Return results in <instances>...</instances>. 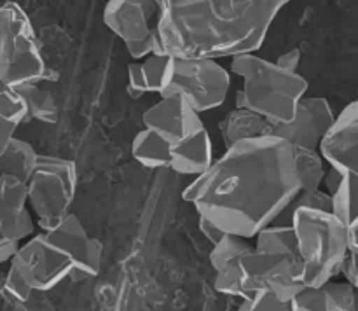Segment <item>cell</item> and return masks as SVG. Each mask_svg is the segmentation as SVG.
<instances>
[{
  "mask_svg": "<svg viewBox=\"0 0 358 311\" xmlns=\"http://www.w3.org/2000/svg\"><path fill=\"white\" fill-rule=\"evenodd\" d=\"M16 131H17V126H14V124H10V122L2 121V119H0V156L6 152V149L9 147L10 140L16 136Z\"/></svg>",
  "mask_w": 358,
  "mask_h": 311,
  "instance_id": "cell-36",
  "label": "cell"
},
{
  "mask_svg": "<svg viewBox=\"0 0 358 311\" xmlns=\"http://www.w3.org/2000/svg\"><path fill=\"white\" fill-rule=\"evenodd\" d=\"M124 48L133 62H143V59L149 58V56L152 55H164L163 49H161L159 38H157L156 28H154L152 34H150L147 38H143V41L140 42H135V44L124 45Z\"/></svg>",
  "mask_w": 358,
  "mask_h": 311,
  "instance_id": "cell-28",
  "label": "cell"
},
{
  "mask_svg": "<svg viewBox=\"0 0 358 311\" xmlns=\"http://www.w3.org/2000/svg\"><path fill=\"white\" fill-rule=\"evenodd\" d=\"M128 93L131 94V98H135V100L142 98L143 94H149L147 93L145 79H143L140 62H131L128 65Z\"/></svg>",
  "mask_w": 358,
  "mask_h": 311,
  "instance_id": "cell-30",
  "label": "cell"
},
{
  "mask_svg": "<svg viewBox=\"0 0 358 311\" xmlns=\"http://www.w3.org/2000/svg\"><path fill=\"white\" fill-rule=\"evenodd\" d=\"M20 91L21 98L27 107V121L34 119L38 122H56L58 119V107H56V100L49 89H44L42 84H35V86L21 87Z\"/></svg>",
  "mask_w": 358,
  "mask_h": 311,
  "instance_id": "cell-23",
  "label": "cell"
},
{
  "mask_svg": "<svg viewBox=\"0 0 358 311\" xmlns=\"http://www.w3.org/2000/svg\"><path fill=\"white\" fill-rule=\"evenodd\" d=\"M198 224H199V231H201L203 238H205V240L208 241L212 247H213V245L219 243V241L222 240L224 236H226V234H224L222 231L219 229V227L213 226V224L208 222L206 219H201V217H198Z\"/></svg>",
  "mask_w": 358,
  "mask_h": 311,
  "instance_id": "cell-34",
  "label": "cell"
},
{
  "mask_svg": "<svg viewBox=\"0 0 358 311\" xmlns=\"http://www.w3.org/2000/svg\"><path fill=\"white\" fill-rule=\"evenodd\" d=\"M248 304H250L252 311H290L289 303H282L268 290H261L255 294L252 299H248Z\"/></svg>",
  "mask_w": 358,
  "mask_h": 311,
  "instance_id": "cell-29",
  "label": "cell"
},
{
  "mask_svg": "<svg viewBox=\"0 0 358 311\" xmlns=\"http://www.w3.org/2000/svg\"><path fill=\"white\" fill-rule=\"evenodd\" d=\"M287 224L296 236L304 287H322L341 275L350 248L345 227L332 212L294 208Z\"/></svg>",
  "mask_w": 358,
  "mask_h": 311,
  "instance_id": "cell-5",
  "label": "cell"
},
{
  "mask_svg": "<svg viewBox=\"0 0 358 311\" xmlns=\"http://www.w3.org/2000/svg\"><path fill=\"white\" fill-rule=\"evenodd\" d=\"M252 247L259 252H264V254L297 257L296 236H294V231L289 224H271V226L264 227L254 238Z\"/></svg>",
  "mask_w": 358,
  "mask_h": 311,
  "instance_id": "cell-21",
  "label": "cell"
},
{
  "mask_svg": "<svg viewBox=\"0 0 358 311\" xmlns=\"http://www.w3.org/2000/svg\"><path fill=\"white\" fill-rule=\"evenodd\" d=\"M301 58H303V52H301V49L292 48V49H289V51L282 52V55L275 59V63L280 66V68L287 70V72H297Z\"/></svg>",
  "mask_w": 358,
  "mask_h": 311,
  "instance_id": "cell-32",
  "label": "cell"
},
{
  "mask_svg": "<svg viewBox=\"0 0 358 311\" xmlns=\"http://www.w3.org/2000/svg\"><path fill=\"white\" fill-rule=\"evenodd\" d=\"M37 161L38 152L35 150V147L16 135L10 140L6 152L0 156V173L16 177L27 184L37 166Z\"/></svg>",
  "mask_w": 358,
  "mask_h": 311,
  "instance_id": "cell-19",
  "label": "cell"
},
{
  "mask_svg": "<svg viewBox=\"0 0 358 311\" xmlns=\"http://www.w3.org/2000/svg\"><path fill=\"white\" fill-rule=\"evenodd\" d=\"M334 121L336 114L327 98L304 96L297 105L292 121L273 128V136L285 140L292 147L320 150Z\"/></svg>",
  "mask_w": 358,
  "mask_h": 311,
  "instance_id": "cell-12",
  "label": "cell"
},
{
  "mask_svg": "<svg viewBox=\"0 0 358 311\" xmlns=\"http://www.w3.org/2000/svg\"><path fill=\"white\" fill-rule=\"evenodd\" d=\"M76 187L77 168L73 161L38 154L37 166L27 182L28 210L38 233H49L72 213Z\"/></svg>",
  "mask_w": 358,
  "mask_h": 311,
  "instance_id": "cell-7",
  "label": "cell"
},
{
  "mask_svg": "<svg viewBox=\"0 0 358 311\" xmlns=\"http://www.w3.org/2000/svg\"><path fill=\"white\" fill-rule=\"evenodd\" d=\"M294 208L332 212V196H329L324 189H317V191H310V192H301V194L296 198V201L290 205L289 210H294Z\"/></svg>",
  "mask_w": 358,
  "mask_h": 311,
  "instance_id": "cell-26",
  "label": "cell"
},
{
  "mask_svg": "<svg viewBox=\"0 0 358 311\" xmlns=\"http://www.w3.org/2000/svg\"><path fill=\"white\" fill-rule=\"evenodd\" d=\"M252 250V243L245 238L226 234L210 250V264L215 275H229L240 269V259Z\"/></svg>",
  "mask_w": 358,
  "mask_h": 311,
  "instance_id": "cell-20",
  "label": "cell"
},
{
  "mask_svg": "<svg viewBox=\"0 0 358 311\" xmlns=\"http://www.w3.org/2000/svg\"><path fill=\"white\" fill-rule=\"evenodd\" d=\"M343 178H345V173L338 170L334 166H329L325 168V175H324V180H322V187L329 196H334L338 192V189L341 187L343 184Z\"/></svg>",
  "mask_w": 358,
  "mask_h": 311,
  "instance_id": "cell-31",
  "label": "cell"
},
{
  "mask_svg": "<svg viewBox=\"0 0 358 311\" xmlns=\"http://www.w3.org/2000/svg\"><path fill=\"white\" fill-rule=\"evenodd\" d=\"M227 70L241 80L234 108L261 115L273 128L292 121L297 105L306 96L308 80L299 72H287L257 52L236 56Z\"/></svg>",
  "mask_w": 358,
  "mask_h": 311,
  "instance_id": "cell-3",
  "label": "cell"
},
{
  "mask_svg": "<svg viewBox=\"0 0 358 311\" xmlns=\"http://www.w3.org/2000/svg\"><path fill=\"white\" fill-rule=\"evenodd\" d=\"M332 215L346 231L348 248L358 254V177L346 173L341 187L332 196Z\"/></svg>",
  "mask_w": 358,
  "mask_h": 311,
  "instance_id": "cell-16",
  "label": "cell"
},
{
  "mask_svg": "<svg viewBox=\"0 0 358 311\" xmlns=\"http://www.w3.org/2000/svg\"><path fill=\"white\" fill-rule=\"evenodd\" d=\"M156 34L168 58L255 55L287 0H157Z\"/></svg>",
  "mask_w": 358,
  "mask_h": 311,
  "instance_id": "cell-2",
  "label": "cell"
},
{
  "mask_svg": "<svg viewBox=\"0 0 358 311\" xmlns=\"http://www.w3.org/2000/svg\"><path fill=\"white\" fill-rule=\"evenodd\" d=\"M42 234L70 262V276L93 278L100 273L103 247L96 238L87 234L76 213H69L55 229Z\"/></svg>",
  "mask_w": 358,
  "mask_h": 311,
  "instance_id": "cell-11",
  "label": "cell"
},
{
  "mask_svg": "<svg viewBox=\"0 0 358 311\" xmlns=\"http://www.w3.org/2000/svg\"><path fill=\"white\" fill-rule=\"evenodd\" d=\"M341 275L345 276L346 283H350V285L358 289V254L350 252V254L346 255L345 262H343Z\"/></svg>",
  "mask_w": 358,
  "mask_h": 311,
  "instance_id": "cell-33",
  "label": "cell"
},
{
  "mask_svg": "<svg viewBox=\"0 0 358 311\" xmlns=\"http://www.w3.org/2000/svg\"><path fill=\"white\" fill-rule=\"evenodd\" d=\"M219 129L226 149L247 140L273 136V126L247 108H233L227 112L219 122Z\"/></svg>",
  "mask_w": 358,
  "mask_h": 311,
  "instance_id": "cell-15",
  "label": "cell"
},
{
  "mask_svg": "<svg viewBox=\"0 0 358 311\" xmlns=\"http://www.w3.org/2000/svg\"><path fill=\"white\" fill-rule=\"evenodd\" d=\"M9 266L16 269L31 292H48L70 276V262L42 233L23 241Z\"/></svg>",
  "mask_w": 358,
  "mask_h": 311,
  "instance_id": "cell-10",
  "label": "cell"
},
{
  "mask_svg": "<svg viewBox=\"0 0 358 311\" xmlns=\"http://www.w3.org/2000/svg\"><path fill=\"white\" fill-rule=\"evenodd\" d=\"M143 129L170 145V170L182 177H199L213 163V143L205 122L182 98H159L142 115Z\"/></svg>",
  "mask_w": 358,
  "mask_h": 311,
  "instance_id": "cell-4",
  "label": "cell"
},
{
  "mask_svg": "<svg viewBox=\"0 0 358 311\" xmlns=\"http://www.w3.org/2000/svg\"><path fill=\"white\" fill-rule=\"evenodd\" d=\"M157 0H108L101 20L122 44L129 45L152 34L150 20L157 17Z\"/></svg>",
  "mask_w": 358,
  "mask_h": 311,
  "instance_id": "cell-14",
  "label": "cell"
},
{
  "mask_svg": "<svg viewBox=\"0 0 358 311\" xmlns=\"http://www.w3.org/2000/svg\"><path fill=\"white\" fill-rule=\"evenodd\" d=\"M240 282L243 301L252 299L261 290H268L282 303H289L306 289L301 278V262L289 255H273L250 252L240 259Z\"/></svg>",
  "mask_w": 358,
  "mask_h": 311,
  "instance_id": "cell-9",
  "label": "cell"
},
{
  "mask_svg": "<svg viewBox=\"0 0 358 311\" xmlns=\"http://www.w3.org/2000/svg\"><path fill=\"white\" fill-rule=\"evenodd\" d=\"M17 248H20V243H16V241L7 238L3 233H0V266L10 262Z\"/></svg>",
  "mask_w": 358,
  "mask_h": 311,
  "instance_id": "cell-35",
  "label": "cell"
},
{
  "mask_svg": "<svg viewBox=\"0 0 358 311\" xmlns=\"http://www.w3.org/2000/svg\"><path fill=\"white\" fill-rule=\"evenodd\" d=\"M236 311H252L250 304H248V301H241L240 306L236 308Z\"/></svg>",
  "mask_w": 358,
  "mask_h": 311,
  "instance_id": "cell-37",
  "label": "cell"
},
{
  "mask_svg": "<svg viewBox=\"0 0 358 311\" xmlns=\"http://www.w3.org/2000/svg\"><path fill=\"white\" fill-rule=\"evenodd\" d=\"M45 63L31 21L17 2L0 6V79L14 89L44 82Z\"/></svg>",
  "mask_w": 358,
  "mask_h": 311,
  "instance_id": "cell-6",
  "label": "cell"
},
{
  "mask_svg": "<svg viewBox=\"0 0 358 311\" xmlns=\"http://www.w3.org/2000/svg\"><path fill=\"white\" fill-rule=\"evenodd\" d=\"M168 62H170V58H168L166 55H152L149 56V58L143 59V62H140L143 79H145L147 93L159 94Z\"/></svg>",
  "mask_w": 358,
  "mask_h": 311,
  "instance_id": "cell-25",
  "label": "cell"
},
{
  "mask_svg": "<svg viewBox=\"0 0 358 311\" xmlns=\"http://www.w3.org/2000/svg\"><path fill=\"white\" fill-rule=\"evenodd\" d=\"M3 294L10 299L17 301V303H27L31 297V289L24 283V280L17 275V271L14 268H10L3 275Z\"/></svg>",
  "mask_w": 358,
  "mask_h": 311,
  "instance_id": "cell-27",
  "label": "cell"
},
{
  "mask_svg": "<svg viewBox=\"0 0 358 311\" xmlns=\"http://www.w3.org/2000/svg\"><path fill=\"white\" fill-rule=\"evenodd\" d=\"M299 194L292 145L264 136L227 147L205 173L192 178L182 199L224 234L250 241L276 224Z\"/></svg>",
  "mask_w": 358,
  "mask_h": 311,
  "instance_id": "cell-1",
  "label": "cell"
},
{
  "mask_svg": "<svg viewBox=\"0 0 358 311\" xmlns=\"http://www.w3.org/2000/svg\"><path fill=\"white\" fill-rule=\"evenodd\" d=\"M231 89V73L220 62L170 58L159 98H182L199 115L222 107Z\"/></svg>",
  "mask_w": 358,
  "mask_h": 311,
  "instance_id": "cell-8",
  "label": "cell"
},
{
  "mask_svg": "<svg viewBox=\"0 0 358 311\" xmlns=\"http://www.w3.org/2000/svg\"><path fill=\"white\" fill-rule=\"evenodd\" d=\"M294 161H296V171L299 177L301 192L317 191L322 187L325 168L327 163L322 157L320 150L304 149V147H292Z\"/></svg>",
  "mask_w": 358,
  "mask_h": 311,
  "instance_id": "cell-22",
  "label": "cell"
},
{
  "mask_svg": "<svg viewBox=\"0 0 358 311\" xmlns=\"http://www.w3.org/2000/svg\"><path fill=\"white\" fill-rule=\"evenodd\" d=\"M28 212L27 184L0 173V233L6 234Z\"/></svg>",
  "mask_w": 358,
  "mask_h": 311,
  "instance_id": "cell-17",
  "label": "cell"
},
{
  "mask_svg": "<svg viewBox=\"0 0 358 311\" xmlns=\"http://www.w3.org/2000/svg\"><path fill=\"white\" fill-rule=\"evenodd\" d=\"M0 119L17 128L27 122V107L20 91L7 86L2 79H0Z\"/></svg>",
  "mask_w": 358,
  "mask_h": 311,
  "instance_id": "cell-24",
  "label": "cell"
},
{
  "mask_svg": "<svg viewBox=\"0 0 358 311\" xmlns=\"http://www.w3.org/2000/svg\"><path fill=\"white\" fill-rule=\"evenodd\" d=\"M131 156L136 163L142 164L143 168H149V170H159V168L170 170V145L159 135L149 131V129H140L133 136Z\"/></svg>",
  "mask_w": 358,
  "mask_h": 311,
  "instance_id": "cell-18",
  "label": "cell"
},
{
  "mask_svg": "<svg viewBox=\"0 0 358 311\" xmlns=\"http://www.w3.org/2000/svg\"><path fill=\"white\" fill-rule=\"evenodd\" d=\"M329 166L358 177V98L350 101L338 115L320 145Z\"/></svg>",
  "mask_w": 358,
  "mask_h": 311,
  "instance_id": "cell-13",
  "label": "cell"
}]
</instances>
